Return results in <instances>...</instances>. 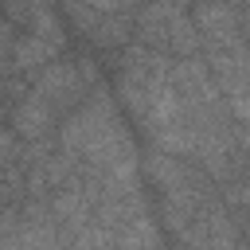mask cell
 <instances>
[{
	"instance_id": "3",
	"label": "cell",
	"mask_w": 250,
	"mask_h": 250,
	"mask_svg": "<svg viewBox=\"0 0 250 250\" xmlns=\"http://www.w3.org/2000/svg\"><path fill=\"white\" fill-rule=\"evenodd\" d=\"M66 16L78 23V31L102 47H121L133 31L137 8H121V4H70Z\"/></svg>"
},
{
	"instance_id": "2",
	"label": "cell",
	"mask_w": 250,
	"mask_h": 250,
	"mask_svg": "<svg viewBox=\"0 0 250 250\" xmlns=\"http://www.w3.org/2000/svg\"><path fill=\"white\" fill-rule=\"evenodd\" d=\"M137 31L145 39L148 51H160V47H176V51H191L199 43L195 35V23H191V12L184 4H156V8H137Z\"/></svg>"
},
{
	"instance_id": "1",
	"label": "cell",
	"mask_w": 250,
	"mask_h": 250,
	"mask_svg": "<svg viewBox=\"0 0 250 250\" xmlns=\"http://www.w3.org/2000/svg\"><path fill=\"white\" fill-rule=\"evenodd\" d=\"M94 86H98V70H90L86 59H55L35 74L31 94L59 113V109L78 105L86 94H94Z\"/></svg>"
},
{
	"instance_id": "4",
	"label": "cell",
	"mask_w": 250,
	"mask_h": 250,
	"mask_svg": "<svg viewBox=\"0 0 250 250\" xmlns=\"http://www.w3.org/2000/svg\"><path fill=\"white\" fill-rule=\"evenodd\" d=\"M12 125H16V137H23V141H43V137H51V129H55V109L27 90V94L16 102V109H12Z\"/></svg>"
}]
</instances>
